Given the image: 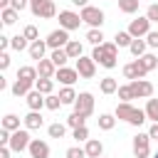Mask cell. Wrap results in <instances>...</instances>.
Here are the masks:
<instances>
[{"label": "cell", "mask_w": 158, "mask_h": 158, "mask_svg": "<svg viewBox=\"0 0 158 158\" xmlns=\"http://www.w3.org/2000/svg\"><path fill=\"white\" fill-rule=\"evenodd\" d=\"M94 62L99 67H106V69H114L118 64V44L116 42H104V44H96L94 52H91Z\"/></svg>", "instance_id": "6da1fadb"}, {"label": "cell", "mask_w": 158, "mask_h": 158, "mask_svg": "<svg viewBox=\"0 0 158 158\" xmlns=\"http://www.w3.org/2000/svg\"><path fill=\"white\" fill-rule=\"evenodd\" d=\"M114 116H116V118H121V121H128L131 126H141V123L148 118V116H146V111H141V109L131 106L128 101H121V104L116 106Z\"/></svg>", "instance_id": "7a4b0ae2"}, {"label": "cell", "mask_w": 158, "mask_h": 158, "mask_svg": "<svg viewBox=\"0 0 158 158\" xmlns=\"http://www.w3.org/2000/svg\"><path fill=\"white\" fill-rule=\"evenodd\" d=\"M30 128H17V131H12V136H10V148L15 151V153H22V151H27L30 148V143H32V138H30V133H27Z\"/></svg>", "instance_id": "3957f363"}, {"label": "cell", "mask_w": 158, "mask_h": 158, "mask_svg": "<svg viewBox=\"0 0 158 158\" xmlns=\"http://www.w3.org/2000/svg\"><path fill=\"white\" fill-rule=\"evenodd\" d=\"M47 47L49 49H62V47H67V42H69V30H64V27H59V30H52L49 35H47Z\"/></svg>", "instance_id": "277c9868"}, {"label": "cell", "mask_w": 158, "mask_h": 158, "mask_svg": "<svg viewBox=\"0 0 158 158\" xmlns=\"http://www.w3.org/2000/svg\"><path fill=\"white\" fill-rule=\"evenodd\" d=\"M81 20H84L89 27H101V25H104V10L86 5V7H81Z\"/></svg>", "instance_id": "5b68a950"}, {"label": "cell", "mask_w": 158, "mask_h": 158, "mask_svg": "<svg viewBox=\"0 0 158 158\" xmlns=\"http://www.w3.org/2000/svg\"><path fill=\"white\" fill-rule=\"evenodd\" d=\"M77 72H79V77L81 79H94V74H96V62H94V57H79L77 59V67H74Z\"/></svg>", "instance_id": "8992f818"}, {"label": "cell", "mask_w": 158, "mask_h": 158, "mask_svg": "<svg viewBox=\"0 0 158 158\" xmlns=\"http://www.w3.org/2000/svg\"><path fill=\"white\" fill-rule=\"evenodd\" d=\"M148 153H151V136L148 133L133 136V156L136 158H148Z\"/></svg>", "instance_id": "52a82bcc"}, {"label": "cell", "mask_w": 158, "mask_h": 158, "mask_svg": "<svg viewBox=\"0 0 158 158\" xmlns=\"http://www.w3.org/2000/svg\"><path fill=\"white\" fill-rule=\"evenodd\" d=\"M146 74H148V69H146V64H143L138 57H136L131 64H126V67H123V77H126V79H131V81H133V79H143Z\"/></svg>", "instance_id": "ba28073f"}, {"label": "cell", "mask_w": 158, "mask_h": 158, "mask_svg": "<svg viewBox=\"0 0 158 158\" xmlns=\"http://www.w3.org/2000/svg\"><path fill=\"white\" fill-rule=\"evenodd\" d=\"M74 111H79V114H84V116H91V114H94V96H91L89 91H81V94L77 96V101H74Z\"/></svg>", "instance_id": "9c48e42d"}, {"label": "cell", "mask_w": 158, "mask_h": 158, "mask_svg": "<svg viewBox=\"0 0 158 158\" xmlns=\"http://www.w3.org/2000/svg\"><path fill=\"white\" fill-rule=\"evenodd\" d=\"M81 22H84L81 15H77L72 10H62L59 12V27H64V30H79Z\"/></svg>", "instance_id": "30bf717a"}, {"label": "cell", "mask_w": 158, "mask_h": 158, "mask_svg": "<svg viewBox=\"0 0 158 158\" xmlns=\"http://www.w3.org/2000/svg\"><path fill=\"white\" fill-rule=\"evenodd\" d=\"M128 32H131V37H146V35L151 32V20H148V17H136V20H131Z\"/></svg>", "instance_id": "8fae6325"}, {"label": "cell", "mask_w": 158, "mask_h": 158, "mask_svg": "<svg viewBox=\"0 0 158 158\" xmlns=\"http://www.w3.org/2000/svg\"><path fill=\"white\" fill-rule=\"evenodd\" d=\"M131 89H133V96L136 99H151L153 96V84L146 81V79H133L131 81Z\"/></svg>", "instance_id": "7c38bea8"}, {"label": "cell", "mask_w": 158, "mask_h": 158, "mask_svg": "<svg viewBox=\"0 0 158 158\" xmlns=\"http://www.w3.org/2000/svg\"><path fill=\"white\" fill-rule=\"evenodd\" d=\"M54 79H57V81H62L64 86H72V84L79 79V72H77V69H69V67H59V69H57V74H54Z\"/></svg>", "instance_id": "4fadbf2b"}, {"label": "cell", "mask_w": 158, "mask_h": 158, "mask_svg": "<svg viewBox=\"0 0 158 158\" xmlns=\"http://www.w3.org/2000/svg\"><path fill=\"white\" fill-rule=\"evenodd\" d=\"M30 156L32 158H49V146H47V141H40V138H32V143H30Z\"/></svg>", "instance_id": "5bb4252c"}, {"label": "cell", "mask_w": 158, "mask_h": 158, "mask_svg": "<svg viewBox=\"0 0 158 158\" xmlns=\"http://www.w3.org/2000/svg\"><path fill=\"white\" fill-rule=\"evenodd\" d=\"M37 74H40V77H47V79H54L57 64H54L52 59H40V62H37Z\"/></svg>", "instance_id": "9a60e30c"}, {"label": "cell", "mask_w": 158, "mask_h": 158, "mask_svg": "<svg viewBox=\"0 0 158 158\" xmlns=\"http://www.w3.org/2000/svg\"><path fill=\"white\" fill-rule=\"evenodd\" d=\"M25 99H27V106H30V111H40V109L44 106V101H47V96H44L42 91H37V89H35V91H30Z\"/></svg>", "instance_id": "2e32d148"}, {"label": "cell", "mask_w": 158, "mask_h": 158, "mask_svg": "<svg viewBox=\"0 0 158 158\" xmlns=\"http://www.w3.org/2000/svg\"><path fill=\"white\" fill-rule=\"evenodd\" d=\"M84 151H86V158H101L104 156V143L96 141V138H89L86 146H84Z\"/></svg>", "instance_id": "e0dca14e"}, {"label": "cell", "mask_w": 158, "mask_h": 158, "mask_svg": "<svg viewBox=\"0 0 158 158\" xmlns=\"http://www.w3.org/2000/svg\"><path fill=\"white\" fill-rule=\"evenodd\" d=\"M32 86H35V81H30V79H20V77H17V81L12 84V94H15V96H27V94L32 91Z\"/></svg>", "instance_id": "ac0fdd59"}, {"label": "cell", "mask_w": 158, "mask_h": 158, "mask_svg": "<svg viewBox=\"0 0 158 158\" xmlns=\"http://www.w3.org/2000/svg\"><path fill=\"white\" fill-rule=\"evenodd\" d=\"M27 52H30V57H32V59H37V62H40V59H44L47 42H42V40H35V42H30V49H27Z\"/></svg>", "instance_id": "d6986e66"}, {"label": "cell", "mask_w": 158, "mask_h": 158, "mask_svg": "<svg viewBox=\"0 0 158 158\" xmlns=\"http://www.w3.org/2000/svg\"><path fill=\"white\" fill-rule=\"evenodd\" d=\"M42 123H44V118H42V114H40V111H30V114L25 116V128H30V131L42 128Z\"/></svg>", "instance_id": "ffe728a7"}, {"label": "cell", "mask_w": 158, "mask_h": 158, "mask_svg": "<svg viewBox=\"0 0 158 158\" xmlns=\"http://www.w3.org/2000/svg\"><path fill=\"white\" fill-rule=\"evenodd\" d=\"M64 49H67L69 59H79V57H81V49H84V47H81V42H79V40H69Z\"/></svg>", "instance_id": "44dd1931"}, {"label": "cell", "mask_w": 158, "mask_h": 158, "mask_svg": "<svg viewBox=\"0 0 158 158\" xmlns=\"http://www.w3.org/2000/svg\"><path fill=\"white\" fill-rule=\"evenodd\" d=\"M99 89H101V94H114V91H118V81L114 77H104L101 84H99Z\"/></svg>", "instance_id": "7402d4cb"}, {"label": "cell", "mask_w": 158, "mask_h": 158, "mask_svg": "<svg viewBox=\"0 0 158 158\" xmlns=\"http://www.w3.org/2000/svg\"><path fill=\"white\" fill-rule=\"evenodd\" d=\"M30 40L25 37V35H15V37H10V47L15 49V52H22V49H30V44H27Z\"/></svg>", "instance_id": "603a6c76"}, {"label": "cell", "mask_w": 158, "mask_h": 158, "mask_svg": "<svg viewBox=\"0 0 158 158\" xmlns=\"http://www.w3.org/2000/svg\"><path fill=\"white\" fill-rule=\"evenodd\" d=\"M146 47H148V42H143L141 37H133V42H131L128 49H131L133 57H143V54H146Z\"/></svg>", "instance_id": "cb8c5ba5"}, {"label": "cell", "mask_w": 158, "mask_h": 158, "mask_svg": "<svg viewBox=\"0 0 158 158\" xmlns=\"http://www.w3.org/2000/svg\"><path fill=\"white\" fill-rule=\"evenodd\" d=\"M49 59H52V62L57 64V69H59V67H64V64H67V59H69V54H67V49L62 47V49H52V54H49Z\"/></svg>", "instance_id": "d4e9b609"}, {"label": "cell", "mask_w": 158, "mask_h": 158, "mask_svg": "<svg viewBox=\"0 0 158 158\" xmlns=\"http://www.w3.org/2000/svg\"><path fill=\"white\" fill-rule=\"evenodd\" d=\"M35 89H37V91H42V94L47 96V94H52V89H54V81H52V79H47V77H40V79L35 81Z\"/></svg>", "instance_id": "484cf974"}, {"label": "cell", "mask_w": 158, "mask_h": 158, "mask_svg": "<svg viewBox=\"0 0 158 158\" xmlns=\"http://www.w3.org/2000/svg\"><path fill=\"white\" fill-rule=\"evenodd\" d=\"M96 123H99L101 131H111V128L116 126V116H111V114H101V116L96 118Z\"/></svg>", "instance_id": "4316f807"}, {"label": "cell", "mask_w": 158, "mask_h": 158, "mask_svg": "<svg viewBox=\"0 0 158 158\" xmlns=\"http://www.w3.org/2000/svg\"><path fill=\"white\" fill-rule=\"evenodd\" d=\"M86 42H91L94 47H96V44H104V32H101L99 27H91V30L86 32Z\"/></svg>", "instance_id": "83f0119b"}, {"label": "cell", "mask_w": 158, "mask_h": 158, "mask_svg": "<svg viewBox=\"0 0 158 158\" xmlns=\"http://www.w3.org/2000/svg\"><path fill=\"white\" fill-rule=\"evenodd\" d=\"M17 77L20 79H30V81H37V67H20L17 69Z\"/></svg>", "instance_id": "f1b7e54d"}, {"label": "cell", "mask_w": 158, "mask_h": 158, "mask_svg": "<svg viewBox=\"0 0 158 158\" xmlns=\"http://www.w3.org/2000/svg\"><path fill=\"white\" fill-rule=\"evenodd\" d=\"M77 91L72 89V86H64V89H59V99H62V104H74L77 101Z\"/></svg>", "instance_id": "f546056e"}, {"label": "cell", "mask_w": 158, "mask_h": 158, "mask_svg": "<svg viewBox=\"0 0 158 158\" xmlns=\"http://www.w3.org/2000/svg\"><path fill=\"white\" fill-rule=\"evenodd\" d=\"M138 2H141V0H118V10L126 12V15H133V12L138 10Z\"/></svg>", "instance_id": "4dcf8cb0"}, {"label": "cell", "mask_w": 158, "mask_h": 158, "mask_svg": "<svg viewBox=\"0 0 158 158\" xmlns=\"http://www.w3.org/2000/svg\"><path fill=\"white\" fill-rule=\"evenodd\" d=\"M143 111H146V116L156 123V121H158V99H148V104H146Z\"/></svg>", "instance_id": "1f68e13d"}, {"label": "cell", "mask_w": 158, "mask_h": 158, "mask_svg": "<svg viewBox=\"0 0 158 158\" xmlns=\"http://www.w3.org/2000/svg\"><path fill=\"white\" fill-rule=\"evenodd\" d=\"M0 17H2V25H15V20H17V10H15V7H2Z\"/></svg>", "instance_id": "d6a6232c"}, {"label": "cell", "mask_w": 158, "mask_h": 158, "mask_svg": "<svg viewBox=\"0 0 158 158\" xmlns=\"http://www.w3.org/2000/svg\"><path fill=\"white\" fill-rule=\"evenodd\" d=\"M57 15V7H54V0H47L44 5H42V10H40V17H44V20H49V17H54Z\"/></svg>", "instance_id": "836d02e7"}, {"label": "cell", "mask_w": 158, "mask_h": 158, "mask_svg": "<svg viewBox=\"0 0 158 158\" xmlns=\"http://www.w3.org/2000/svg\"><path fill=\"white\" fill-rule=\"evenodd\" d=\"M114 42L118 44V47H131V42H133V37H131V32L126 30V32H116V37H114Z\"/></svg>", "instance_id": "e575fe53"}, {"label": "cell", "mask_w": 158, "mask_h": 158, "mask_svg": "<svg viewBox=\"0 0 158 158\" xmlns=\"http://www.w3.org/2000/svg\"><path fill=\"white\" fill-rule=\"evenodd\" d=\"M2 128H7V131H17V128H20V118H17L15 114H7V116L2 118Z\"/></svg>", "instance_id": "d590c367"}, {"label": "cell", "mask_w": 158, "mask_h": 158, "mask_svg": "<svg viewBox=\"0 0 158 158\" xmlns=\"http://www.w3.org/2000/svg\"><path fill=\"white\" fill-rule=\"evenodd\" d=\"M47 133H49V138H64L67 126H64V123H52V126L47 128Z\"/></svg>", "instance_id": "8d00e7d4"}, {"label": "cell", "mask_w": 158, "mask_h": 158, "mask_svg": "<svg viewBox=\"0 0 158 158\" xmlns=\"http://www.w3.org/2000/svg\"><path fill=\"white\" fill-rule=\"evenodd\" d=\"M84 121H86V116H84V114H79V111H74V114L67 118V126H72V128H79V126H84Z\"/></svg>", "instance_id": "74e56055"}, {"label": "cell", "mask_w": 158, "mask_h": 158, "mask_svg": "<svg viewBox=\"0 0 158 158\" xmlns=\"http://www.w3.org/2000/svg\"><path fill=\"white\" fill-rule=\"evenodd\" d=\"M143 64H146V69L151 72V69H158V59H156V54H151V52H146L143 57H138Z\"/></svg>", "instance_id": "f35d334b"}, {"label": "cell", "mask_w": 158, "mask_h": 158, "mask_svg": "<svg viewBox=\"0 0 158 158\" xmlns=\"http://www.w3.org/2000/svg\"><path fill=\"white\" fill-rule=\"evenodd\" d=\"M44 106H47L49 111H57V109L62 106V99H59V94H47V101H44Z\"/></svg>", "instance_id": "ab89813d"}, {"label": "cell", "mask_w": 158, "mask_h": 158, "mask_svg": "<svg viewBox=\"0 0 158 158\" xmlns=\"http://www.w3.org/2000/svg\"><path fill=\"white\" fill-rule=\"evenodd\" d=\"M118 99H121V101H131V99H136V96H133V89H131V84H126V86H118Z\"/></svg>", "instance_id": "60d3db41"}, {"label": "cell", "mask_w": 158, "mask_h": 158, "mask_svg": "<svg viewBox=\"0 0 158 158\" xmlns=\"http://www.w3.org/2000/svg\"><path fill=\"white\" fill-rule=\"evenodd\" d=\"M67 158H86V151L79 146H72V148H67Z\"/></svg>", "instance_id": "b9f144b4"}, {"label": "cell", "mask_w": 158, "mask_h": 158, "mask_svg": "<svg viewBox=\"0 0 158 158\" xmlns=\"http://www.w3.org/2000/svg\"><path fill=\"white\" fill-rule=\"evenodd\" d=\"M22 35H25V37H27V40H30V42H35V40H37V35H40V32H37V27H35V25H27V27H25V30H22Z\"/></svg>", "instance_id": "7bdbcfd3"}, {"label": "cell", "mask_w": 158, "mask_h": 158, "mask_svg": "<svg viewBox=\"0 0 158 158\" xmlns=\"http://www.w3.org/2000/svg\"><path fill=\"white\" fill-rule=\"evenodd\" d=\"M74 138H77V141H89V128H86V126L74 128Z\"/></svg>", "instance_id": "ee69618b"}, {"label": "cell", "mask_w": 158, "mask_h": 158, "mask_svg": "<svg viewBox=\"0 0 158 158\" xmlns=\"http://www.w3.org/2000/svg\"><path fill=\"white\" fill-rule=\"evenodd\" d=\"M146 17H148L151 22H158V2L148 5V10H146Z\"/></svg>", "instance_id": "f6af8a7d"}, {"label": "cell", "mask_w": 158, "mask_h": 158, "mask_svg": "<svg viewBox=\"0 0 158 158\" xmlns=\"http://www.w3.org/2000/svg\"><path fill=\"white\" fill-rule=\"evenodd\" d=\"M146 42H148L151 49H158V30H156V32H148V35H146Z\"/></svg>", "instance_id": "bcb514c9"}, {"label": "cell", "mask_w": 158, "mask_h": 158, "mask_svg": "<svg viewBox=\"0 0 158 158\" xmlns=\"http://www.w3.org/2000/svg\"><path fill=\"white\" fill-rule=\"evenodd\" d=\"M47 0H30V10H32V15L35 17H40V10H42V5H44Z\"/></svg>", "instance_id": "7dc6e473"}, {"label": "cell", "mask_w": 158, "mask_h": 158, "mask_svg": "<svg viewBox=\"0 0 158 158\" xmlns=\"http://www.w3.org/2000/svg\"><path fill=\"white\" fill-rule=\"evenodd\" d=\"M27 2H30V0H10V7H15V10L20 12V10L27 7Z\"/></svg>", "instance_id": "c3c4849f"}, {"label": "cell", "mask_w": 158, "mask_h": 158, "mask_svg": "<svg viewBox=\"0 0 158 158\" xmlns=\"http://www.w3.org/2000/svg\"><path fill=\"white\" fill-rule=\"evenodd\" d=\"M7 67H10V54L0 52V69H7Z\"/></svg>", "instance_id": "681fc988"}, {"label": "cell", "mask_w": 158, "mask_h": 158, "mask_svg": "<svg viewBox=\"0 0 158 158\" xmlns=\"http://www.w3.org/2000/svg\"><path fill=\"white\" fill-rule=\"evenodd\" d=\"M7 47H10V37H5V35H0V49L5 52Z\"/></svg>", "instance_id": "f907efd6"}, {"label": "cell", "mask_w": 158, "mask_h": 158, "mask_svg": "<svg viewBox=\"0 0 158 158\" xmlns=\"http://www.w3.org/2000/svg\"><path fill=\"white\" fill-rule=\"evenodd\" d=\"M148 136H151V138H156V141H158V121H156V123H153V126H151V131H148Z\"/></svg>", "instance_id": "816d5d0a"}, {"label": "cell", "mask_w": 158, "mask_h": 158, "mask_svg": "<svg viewBox=\"0 0 158 158\" xmlns=\"http://www.w3.org/2000/svg\"><path fill=\"white\" fill-rule=\"evenodd\" d=\"M10 151H12L10 146H2V148H0V158H10Z\"/></svg>", "instance_id": "f5cc1de1"}, {"label": "cell", "mask_w": 158, "mask_h": 158, "mask_svg": "<svg viewBox=\"0 0 158 158\" xmlns=\"http://www.w3.org/2000/svg\"><path fill=\"white\" fill-rule=\"evenodd\" d=\"M72 5H77V7H86L89 0H72Z\"/></svg>", "instance_id": "db71d44e"}, {"label": "cell", "mask_w": 158, "mask_h": 158, "mask_svg": "<svg viewBox=\"0 0 158 158\" xmlns=\"http://www.w3.org/2000/svg\"><path fill=\"white\" fill-rule=\"evenodd\" d=\"M153 158H158V153H156V156H153Z\"/></svg>", "instance_id": "11a10c76"}, {"label": "cell", "mask_w": 158, "mask_h": 158, "mask_svg": "<svg viewBox=\"0 0 158 158\" xmlns=\"http://www.w3.org/2000/svg\"><path fill=\"white\" fill-rule=\"evenodd\" d=\"M101 158H104V156H101Z\"/></svg>", "instance_id": "9f6ffc18"}]
</instances>
